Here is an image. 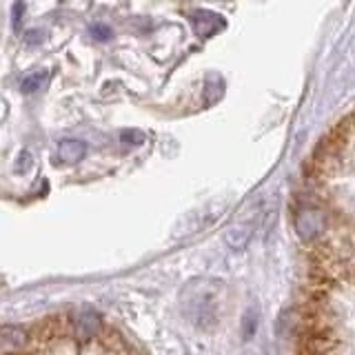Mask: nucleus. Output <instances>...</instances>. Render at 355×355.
<instances>
[{
  "instance_id": "1",
  "label": "nucleus",
  "mask_w": 355,
  "mask_h": 355,
  "mask_svg": "<svg viewBox=\"0 0 355 355\" xmlns=\"http://www.w3.org/2000/svg\"><path fill=\"white\" fill-rule=\"evenodd\" d=\"M71 331V320L67 315H53L38 322L29 329V342L38 349H47L53 342L62 340Z\"/></svg>"
},
{
  "instance_id": "8",
  "label": "nucleus",
  "mask_w": 355,
  "mask_h": 355,
  "mask_svg": "<svg viewBox=\"0 0 355 355\" xmlns=\"http://www.w3.org/2000/svg\"><path fill=\"white\" fill-rule=\"evenodd\" d=\"M142 142H144V133L138 129H127L122 133V144H127V147H140Z\"/></svg>"
},
{
  "instance_id": "7",
  "label": "nucleus",
  "mask_w": 355,
  "mask_h": 355,
  "mask_svg": "<svg viewBox=\"0 0 355 355\" xmlns=\"http://www.w3.org/2000/svg\"><path fill=\"white\" fill-rule=\"evenodd\" d=\"M44 83H47V71L31 73V76L25 78V80H22L20 89H22V94H33V92H38V89H42Z\"/></svg>"
},
{
  "instance_id": "11",
  "label": "nucleus",
  "mask_w": 355,
  "mask_h": 355,
  "mask_svg": "<svg viewBox=\"0 0 355 355\" xmlns=\"http://www.w3.org/2000/svg\"><path fill=\"white\" fill-rule=\"evenodd\" d=\"M22 14H25V3H22V0H18V3L14 5V27L20 25Z\"/></svg>"
},
{
  "instance_id": "6",
  "label": "nucleus",
  "mask_w": 355,
  "mask_h": 355,
  "mask_svg": "<svg viewBox=\"0 0 355 355\" xmlns=\"http://www.w3.org/2000/svg\"><path fill=\"white\" fill-rule=\"evenodd\" d=\"M100 344L111 355H127V342L116 329H105L103 336H100Z\"/></svg>"
},
{
  "instance_id": "9",
  "label": "nucleus",
  "mask_w": 355,
  "mask_h": 355,
  "mask_svg": "<svg viewBox=\"0 0 355 355\" xmlns=\"http://www.w3.org/2000/svg\"><path fill=\"white\" fill-rule=\"evenodd\" d=\"M92 36L96 40H109L111 38V29L107 25H92Z\"/></svg>"
},
{
  "instance_id": "5",
  "label": "nucleus",
  "mask_w": 355,
  "mask_h": 355,
  "mask_svg": "<svg viewBox=\"0 0 355 355\" xmlns=\"http://www.w3.org/2000/svg\"><path fill=\"white\" fill-rule=\"evenodd\" d=\"M29 342V331L18 329V327H5L3 329V347L5 353L9 351H18Z\"/></svg>"
},
{
  "instance_id": "10",
  "label": "nucleus",
  "mask_w": 355,
  "mask_h": 355,
  "mask_svg": "<svg viewBox=\"0 0 355 355\" xmlns=\"http://www.w3.org/2000/svg\"><path fill=\"white\" fill-rule=\"evenodd\" d=\"M27 44H40L42 40H44V31H36V29H31V31H27Z\"/></svg>"
},
{
  "instance_id": "4",
  "label": "nucleus",
  "mask_w": 355,
  "mask_h": 355,
  "mask_svg": "<svg viewBox=\"0 0 355 355\" xmlns=\"http://www.w3.org/2000/svg\"><path fill=\"white\" fill-rule=\"evenodd\" d=\"M85 153H87V147L80 140H62L58 144V158L67 164L80 162L85 158Z\"/></svg>"
},
{
  "instance_id": "2",
  "label": "nucleus",
  "mask_w": 355,
  "mask_h": 355,
  "mask_svg": "<svg viewBox=\"0 0 355 355\" xmlns=\"http://www.w3.org/2000/svg\"><path fill=\"white\" fill-rule=\"evenodd\" d=\"M338 344L333 327H311L302 329L300 336V355H327Z\"/></svg>"
},
{
  "instance_id": "3",
  "label": "nucleus",
  "mask_w": 355,
  "mask_h": 355,
  "mask_svg": "<svg viewBox=\"0 0 355 355\" xmlns=\"http://www.w3.org/2000/svg\"><path fill=\"white\" fill-rule=\"evenodd\" d=\"M191 25L200 38H211V36H216L218 31L225 29V18L214 14V11L198 9L191 16Z\"/></svg>"
}]
</instances>
